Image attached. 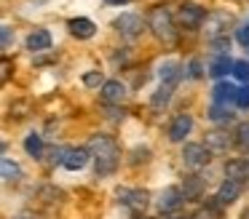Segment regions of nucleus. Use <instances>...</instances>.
<instances>
[{
    "mask_svg": "<svg viewBox=\"0 0 249 219\" xmlns=\"http://www.w3.org/2000/svg\"><path fill=\"white\" fill-rule=\"evenodd\" d=\"M172 219H193V217H172Z\"/></svg>",
    "mask_w": 249,
    "mask_h": 219,
    "instance_id": "38",
    "label": "nucleus"
},
{
    "mask_svg": "<svg viewBox=\"0 0 249 219\" xmlns=\"http://www.w3.org/2000/svg\"><path fill=\"white\" fill-rule=\"evenodd\" d=\"M182 195H185V201H201L204 198V179L201 176H185Z\"/></svg>",
    "mask_w": 249,
    "mask_h": 219,
    "instance_id": "20",
    "label": "nucleus"
},
{
    "mask_svg": "<svg viewBox=\"0 0 249 219\" xmlns=\"http://www.w3.org/2000/svg\"><path fill=\"white\" fill-rule=\"evenodd\" d=\"M204 24H206V27H204V30H206V37H209V40H217V37L228 35V27L233 24V16L228 14V11H214V14L206 16Z\"/></svg>",
    "mask_w": 249,
    "mask_h": 219,
    "instance_id": "6",
    "label": "nucleus"
},
{
    "mask_svg": "<svg viewBox=\"0 0 249 219\" xmlns=\"http://www.w3.org/2000/svg\"><path fill=\"white\" fill-rule=\"evenodd\" d=\"M233 64L236 62H233L228 53H217V56L209 62V69H206V72H209L212 78H225L228 72H233Z\"/></svg>",
    "mask_w": 249,
    "mask_h": 219,
    "instance_id": "19",
    "label": "nucleus"
},
{
    "mask_svg": "<svg viewBox=\"0 0 249 219\" xmlns=\"http://www.w3.org/2000/svg\"><path fill=\"white\" fill-rule=\"evenodd\" d=\"M185 75H188V78H193V80L204 78V64H201L198 56H193L188 64H185Z\"/></svg>",
    "mask_w": 249,
    "mask_h": 219,
    "instance_id": "26",
    "label": "nucleus"
},
{
    "mask_svg": "<svg viewBox=\"0 0 249 219\" xmlns=\"http://www.w3.org/2000/svg\"><path fill=\"white\" fill-rule=\"evenodd\" d=\"M206 11H204V5H198V3H190V0H185L182 5H179V11H177V19H179V24L185 27V30H198L201 24L206 21Z\"/></svg>",
    "mask_w": 249,
    "mask_h": 219,
    "instance_id": "4",
    "label": "nucleus"
},
{
    "mask_svg": "<svg viewBox=\"0 0 249 219\" xmlns=\"http://www.w3.org/2000/svg\"><path fill=\"white\" fill-rule=\"evenodd\" d=\"M190 128H193V118H190L188 112H179V115L169 123V139H172V142H185Z\"/></svg>",
    "mask_w": 249,
    "mask_h": 219,
    "instance_id": "10",
    "label": "nucleus"
},
{
    "mask_svg": "<svg viewBox=\"0 0 249 219\" xmlns=\"http://www.w3.org/2000/svg\"><path fill=\"white\" fill-rule=\"evenodd\" d=\"M89 150H91V158H94V174L97 176L115 174V168L121 163V147L113 136H107V134H94L89 139Z\"/></svg>",
    "mask_w": 249,
    "mask_h": 219,
    "instance_id": "1",
    "label": "nucleus"
},
{
    "mask_svg": "<svg viewBox=\"0 0 249 219\" xmlns=\"http://www.w3.org/2000/svg\"><path fill=\"white\" fill-rule=\"evenodd\" d=\"M212 99H214V104H225L231 107L233 101L238 99V88L231 83V80H220V83L212 88Z\"/></svg>",
    "mask_w": 249,
    "mask_h": 219,
    "instance_id": "12",
    "label": "nucleus"
},
{
    "mask_svg": "<svg viewBox=\"0 0 249 219\" xmlns=\"http://www.w3.org/2000/svg\"><path fill=\"white\" fill-rule=\"evenodd\" d=\"M209 158H212V150L206 147V144L190 142L182 147V163H185V168H190V171L204 168V166L209 163Z\"/></svg>",
    "mask_w": 249,
    "mask_h": 219,
    "instance_id": "3",
    "label": "nucleus"
},
{
    "mask_svg": "<svg viewBox=\"0 0 249 219\" xmlns=\"http://www.w3.org/2000/svg\"><path fill=\"white\" fill-rule=\"evenodd\" d=\"M67 30H70V35L78 37V40H89V37H94V32H97V24H94L91 19H86V16H75V19L67 21Z\"/></svg>",
    "mask_w": 249,
    "mask_h": 219,
    "instance_id": "11",
    "label": "nucleus"
},
{
    "mask_svg": "<svg viewBox=\"0 0 249 219\" xmlns=\"http://www.w3.org/2000/svg\"><path fill=\"white\" fill-rule=\"evenodd\" d=\"M236 104L241 107V110H249V85L238 88V99H236Z\"/></svg>",
    "mask_w": 249,
    "mask_h": 219,
    "instance_id": "32",
    "label": "nucleus"
},
{
    "mask_svg": "<svg viewBox=\"0 0 249 219\" xmlns=\"http://www.w3.org/2000/svg\"><path fill=\"white\" fill-rule=\"evenodd\" d=\"M204 144L212 150V152H228V147L236 144V136H231L228 131H209Z\"/></svg>",
    "mask_w": 249,
    "mask_h": 219,
    "instance_id": "16",
    "label": "nucleus"
},
{
    "mask_svg": "<svg viewBox=\"0 0 249 219\" xmlns=\"http://www.w3.org/2000/svg\"><path fill=\"white\" fill-rule=\"evenodd\" d=\"M105 83H107V80L102 78V72H99V69H91V72L83 75V85H86V88H102Z\"/></svg>",
    "mask_w": 249,
    "mask_h": 219,
    "instance_id": "27",
    "label": "nucleus"
},
{
    "mask_svg": "<svg viewBox=\"0 0 249 219\" xmlns=\"http://www.w3.org/2000/svg\"><path fill=\"white\" fill-rule=\"evenodd\" d=\"M113 27L121 32V37H126V40H137V37L142 35V30H145V21H142L140 14H121L113 19Z\"/></svg>",
    "mask_w": 249,
    "mask_h": 219,
    "instance_id": "5",
    "label": "nucleus"
},
{
    "mask_svg": "<svg viewBox=\"0 0 249 219\" xmlns=\"http://www.w3.org/2000/svg\"><path fill=\"white\" fill-rule=\"evenodd\" d=\"M140 219H150V217H140Z\"/></svg>",
    "mask_w": 249,
    "mask_h": 219,
    "instance_id": "39",
    "label": "nucleus"
},
{
    "mask_svg": "<svg viewBox=\"0 0 249 219\" xmlns=\"http://www.w3.org/2000/svg\"><path fill=\"white\" fill-rule=\"evenodd\" d=\"M225 179H233L238 185H247L249 182V160L244 158H233L225 163Z\"/></svg>",
    "mask_w": 249,
    "mask_h": 219,
    "instance_id": "13",
    "label": "nucleus"
},
{
    "mask_svg": "<svg viewBox=\"0 0 249 219\" xmlns=\"http://www.w3.org/2000/svg\"><path fill=\"white\" fill-rule=\"evenodd\" d=\"M185 203V195H182V187H166V190H161V195H158V208H161V214H172L177 211L179 206Z\"/></svg>",
    "mask_w": 249,
    "mask_h": 219,
    "instance_id": "8",
    "label": "nucleus"
},
{
    "mask_svg": "<svg viewBox=\"0 0 249 219\" xmlns=\"http://www.w3.org/2000/svg\"><path fill=\"white\" fill-rule=\"evenodd\" d=\"M11 43H14V32H11V27H8V24H3V27H0V46L11 48Z\"/></svg>",
    "mask_w": 249,
    "mask_h": 219,
    "instance_id": "31",
    "label": "nucleus"
},
{
    "mask_svg": "<svg viewBox=\"0 0 249 219\" xmlns=\"http://www.w3.org/2000/svg\"><path fill=\"white\" fill-rule=\"evenodd\" d=\"M11 67H14V64H11V59H8V56H3V72H0V80H3V83H6L8 78H11Z\"/></svg>",
    "mask_w": 249,
    "mask_h": 219,
    "instance_id": "35",
    "label": "nucleus"
},
{
    "mask_svg": "<svg viewBox=\"0 0 249 219\" xmlns=\"http://www.w3.org/2000/svg\"><path fill=\"white\" fill-rule=\"evenodd\" d=\"M140 160H142V163H145V160H150V150H147V147H137L134 150V158H131V163H140Z\"/></svg>",
    "mask_w": 249,
    "mask_h": 219,
    "instance_id": "34",
    "label": "nucleus"
},
{
    "mask_svg": "<svg viewBox=\"0 0 249 219\" xmlns=\"http://www.w3.org/2000/svg\"><path fill=\"white\" fill-rule=\"evenodd\" d=\"M172 94H174V88H172V85L161 83V85H158V91L150 96V104L156 107V110H161V107H166L169 101H172Z\"/></svg>",
    "mask_w": 249,
    "mask_h": 219,
    "instance_id": "21",
    "label": "nucleus"
},
{
    "mask_svg": "<svg viewBox=\"0 0 249 219\" xmlns=\"http://www.w3.org/2000/svg\"><path fill=\"white\" fill-rule=\"evenodd\" d=\"M206 115H209V120H214V123H231L233 120L231 107H225V104H212Z\"/></svg>",
    "mask_w": 249,
    "mask_h": 219,
    "instance_id": "24",
    "label": "nucleus"
},
{
    "mask_svg": "<svg viewBox=\"0 0 249 219\" xmlns=\"http://www.w3.org/2000/svg\"><path fill=\"white\" fill-rule=\"evenodd\" d=\"M182 75H185V69H182V64H179L177 59H166V62L158 67V78H161V83L172 85V88H177V83L182 80Z\"/></svg>",
    "mask_w": 249,
    "mask_h": 219,
    "instance_id": "9",
    "label": "nucleus"
},
{
    "mask_svg": "<svg viewBox=\"0 0 249 219\" xmlns=\"http://www.w3.org/2000/svg\"><path fill=\"white\" fill-rule=\"evenodd\" d=\"M89 158H91V150H89V147H70L62 166H65L67 171H81L83 166L89 163Z\"/></svg>",
    "mask_w": 249,
    "mask_h": 219,
    "instance_id": "15",
    "label": "nucleus"
},
{
    "mask_svg": "<svg viewBox=\"0 0 249 219\" xmlns=\"http://www.w3.org/2000/svg\"><path fill=\"white\" fill-rule=\"evenodd\" d=\"M147 27H150V32L156 35V40L166 43V46H172V43L177 40L174 16H172V11H169L166 5H153L150 14H147Z\"/></svg>",
    "mask_w": 249,
    "mask_h": 219,
    "instance_id": "2",
    "label": "nucleus"
},
{
    "mask_svg": "<svg viewBox=\"0 0 249 219\" xmlns=\"http://www.w3.org/2000/svg\"><path fill=\"white\" fill-rule=\"evenodd\" d=\"M236 40L241 43L244 48H249V24H244V27H238V30H236Z\"/></svg>",
    "mask_w": 249,
    "mask_h": 219,
    "instance_id": "33",
    "label": "nucleus"
},
{
    "mask_svg": "<svg viewBox=\"0 0 249 219\" xmlns=\"http://www.w3.org/2000/svg\"><path fill=\"white\" fill-rule=\"evenodd\" d=\"M241 219H249V208H244V214H241Z\"/></svg>",
    "mask_w": 249,
    "mask_h": 219,
    "instance_id": "37",
    "label": "nucleus"
},
{
    "mask_svg": "<svg viewBox=\"0 0 249 219\" xmlns=\"http://www.w3.org/2000/svg\"><path fill=\"white\" fill-rule=\"evenodd\" d=\"M115 195H118V201L124 203L126 208H131L134 214H142L147 208V192L145 190H137V187H118Z\"/></svg>",
    "mask_w": 249,
    "mask_h": 219,
    "instance_id": "7",
    "label": "nucleus"
},
{
    "mask_svg": "<svg viewBox=\"0 0 249 219\" xmlns=\"http://www.w3.org/2000/svg\"><path fill=\"white\" fill-rule=\"evenodd\" d=\"M233 136H236V147L241 150V152H249V120L238 123Z\"/></svg>",
    "mask_w": 249,
    "mask_h": 219,
    "instance_id": "25",
    "label": "nucleus"
},
{
    "mask_svg": "<svg viewBox=\"0 0 249 219\" xmlns=\"http://www.w3.org/2000/svg\"><path fill=\"white\" fill-rule=\"evenodd\" d=\"M24 46H27L33 53L49 51V48H51V32L49 30H33L27 35V43H24Z\"/></svg>",
    "mask_w": 249,
    "mask_h": 219,
    "instance_id": "18",
    "label": "nucleus"
},
{
    "mask_svg": "<svg viewBox=\"0 0 249 219\" xmlns=\"http://www.w3.org/2000/svg\"><path fill=\"white\" fill-rule=\"evenodd\" d=\"M238 192H241V185L233 182V179H225L220 185V190H217V195H214V203L217 206H231V203H236Z\"/></svg>",
    "mask_w": 249,
    "mask_h": 219,
    "instance_id": "17",
    "label": "nucleus"
},
{
    "mask_svg": "<svg viewBox=\"0 0 249 219\" xmlns=\"http://www.w3.org/2000/svg\"><path fill=\"white\" fill-rule=\"evenodd\" d=\"M0 174H3V179H6V182H19L22 168H19V163H14L11 158H3V160H0Z\"/></svg>",
    "mask_w": 249,
    "mask_h": 219,
    "instance_id": "23",
    "label": "nucleus"
},
{
    "mask_svg": "<svg viewBox=\"0 0 249 219\" xmlns=\"http://www.w3.org/2000/svg\"><path fill=\"white\" fill-rule=\"evenodd\" d=\"M193 219H220V214H217V203H209V206H201L198 211L193 214Z\"/></svg>",
    "mask_w": 249,
    "mask_h": 219,
    "instance_id": "29",
    "label": "nucleus"
},
{
    "mask_svg": "<svg viewBox=\"0 0 249 219\" xmlns=\"http://www.w3.org/2000/svg\"><path fill=\"white\" fill-rule=\"evenodd\" d=\"M99 96H102L105 104H121L126 99V85L121 80H107V83L99 88Z\"/></svg>",
    "mask_w": 249,
    "mask_h": 219,
    "instance_id": "14",
    "label": "nucleus"
},
{
    "mask_svg": "<svg viewBox=\"0 0 249 219\" xmlns=\"http://www.w3.org/2000/svg\"><path fill=\"white\" fill-rule=\"evenodd\" d=\"M209 43H212V51H214V56H217V53H228V48H231V37H228V35L217 37V40H209Z\"/></svg>",
    "mask_w": 249,
    "mask_h": 219,
    "instance_id": "30",
    "label": "nucleus"
},
{
    "mask_svg": "<svg viewBox=\"0 0 249 219\" xmlns=\"http://www.w3.org/2000/svg\"><path fill=\"white\" fill-rule=\"evenodd\" d=\"M233 75H236L241 83L249 85V59H238V62L233 64Z\"/></svg>",
    "mask_w": 249,
    "mask_h": 219,
    "instance_id": "28",
    "label": "nucleus"
},
{
    "mask_svg": "<svg viewBox=\"0 0 249 219\" xmlns=\"http://www.w3.org/2000/svg\"><path fill=\"white\" fill-rule=\"evenodd\" d=\"M24 150H27V155H33V158H43L46 144H43V139H40V134H30V136L24 139Z\"/></svg>",
    "mask_w": 249,
    "mask_h": 219,
    "instance_id": "22",
    "label": "nucleus"
},
{
    "mask_svg": "<svg viewBox=\"0 0 249 219\" xmlns=\"http://www.w3.org/2000/svg\"><path fill=\"white\" fill-rule=\"evenodd\" d=\"M129 0H105V5H126Z\"/></svg>",
    "mask_w": 249,
    "mask_h": 219,
    "instance_id": "36",
    "label": "nucleus"
}]
</instances>
